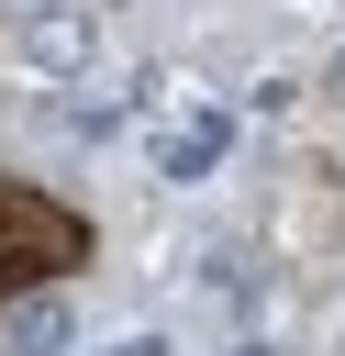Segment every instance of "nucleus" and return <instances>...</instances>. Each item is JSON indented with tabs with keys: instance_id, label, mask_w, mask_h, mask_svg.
<instances>
[{
	"instance_id": "obj_1",
	"label": "nucleus",
	"mask_w": 345,
	"mask_h": 356,
	"mask_svg": "<svg viewBox=\"0 0 345 356\" xmlns=\"http://www.w3.org/2000/svg\"><path fill=\"white\" fill-rule=\"evenodd\" d=\"M11 56H22V78L78 89V78L100 67V22H89L78 0H33V11H11Z\"/></svg>"
},
{
	"instance_id": "obj_7",
	"label": "nucleus",
	"mask_w": 345,
	"mask_h": 356,
	"mask_svg": "<svg viewBox=\"0 0 345 356\" xmlns=\"http://www.w3.org/2000/svg\"><path fill=\"white\" fill-rule=\"evenodd\" d=\"M234 356H267V345H234Z\"/></svg>"
},
{
	"instance_id": "obj_3",
	"label": "nucleus",
	"mask_w": 345,
	"mask_h": 356,
	"mask_svg": "<svg viewBox=\"0 0 345 356\" xmlns=\"http://www.w3.org/2000/svg\"><path fill=\"white\" fill-rule=\"evenodd\" d=\"M0 356H78V300L67 278H33L0 300Z\"/></svg>"
},
{
	"instance_id": "obj_4",
	"label": "nucleus",
	"mask_w": 345,
	"mask_h": 356,
	"mask_svg": "<svg viewBox=\"0 0 345 356\" xmlns=\"http://www.w3.org/2000/svg\"><path fill=\"white\" fill-rule=\"evenodd\" d=\"M312 100H323V111H334V122H345V44H334V56H323V78H312Z\"/></svg>"
},
{
	"instance_id": "obj_5",
	"label": "nucleus",
	"mask_w": 345,
	"mask_h": 356,
	"mask_svg": "<svg viewBox=\"0 0 345 356\" xmlns=\"http://www.w3.org/2000/svg\"><path fill=\"white\" fill-rule=\"evenodd\" d=\"M312 178H323V189H345V122H334V134L312 145Z\"/></svg>"
},
{
	"instance_id": "obj_6",
	"label": "nucleus",
	"mask_w": 345,
	"mask_h": 356,
	"mask_svg": "<svg viewBox=\"0 0 345 356\" xmlns=\"http://www.w3.org/2000/svg\"><path fill=\"white\" fill-rule=\"evenodd\" d=\"M100 356H167V334H122V345H100Z\"/></svg>"
},
{
	"instance_id": "obj_2",
	"label": "nucleus",
	"mask_w": 345,
	"mask_h": 356,
	"mask_svg": "<svg viewBox=\"0 0 345 356\" xmlns=\"http://www.w3.org/2000/svg\"><path fill=\"white\" fill-rule=\"evenodd\" d=\"M234 145H245V122H234L223 100H200V111H178V122H167L145 156H156V178H167V189H200V178H211Z\"/></svg>"
}]
</instances>
